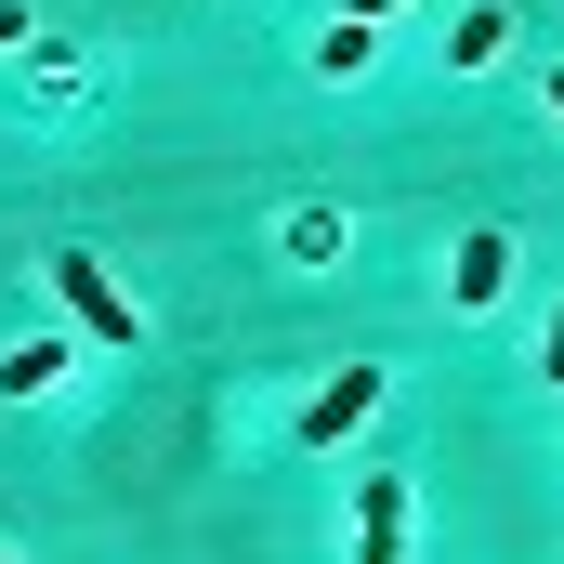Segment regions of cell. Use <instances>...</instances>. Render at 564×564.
I'll use <instances>...</instances> for the list:
<instances>
[{"label": "cell", "mask_w": 564, "mask_h": 564, "mask_svg": "<svg viewBox=\"0 0 564 564\" xmlns=\"http://www.w3.org/2000/svg\"><path fill=\"white\" fill-rule=\"evenodd\" d=\"M53 289H66V315H79V328H93L106 355H132V341H144V302H132L119 276H106L93 250H53Z\"/></svg>", "instance_id": "6da1fadb"}, {"label": "cell", "mask_w": 564, "mask_h": 564, "mask_svg": "<svg viewBox=\"0 0 564 564\" xmlns=\"http://www.w3.org/2000/svg\"><path fill=\"white\" fill-rule=\"evenodd\" d=\"M446 302H459V315H486V302H512V237H499V224H473V237L446 250Z\"/></svg>", "instance_id": "7a4b0ae2"}, {"label": "cell", "mask_w": 564, "mask_h": 564, "mask_svg": "<svg viewBox=\"0 0 564 564\" xmlns=\"http://www.w3.org/2000/svg\"><path fill=\"white\" fill-rule=\"evenodd\" d=\"M381 394H394V381H381V368H368V355H355V368H328V394H315V408H302V446H341V433L368 421V408H381Z\"/></svg>", "instance_id": "3957f363"}, {"label": "cell", "mask_w": 564, "mask_h": 564, "mask_svg": "<svg viewBox=\"0 0 564 564\" xmlns=\"http://www.w3.org/2000/svg\"><path fill=\"white\" fill-rule=\"evenodd\" d=\"M355 564H408V473L355 486Z\"/></svg>", "instance_id": "277c9868"}, {"label": "cell", "mask_w": 564, "mask_h": 564, "mask_svg": "<svg viewBox=\"0 0 564 564\" xmlns=\"http://www.w3.org/2000/svg\"><path fill=\"white\" fill-rule=\"evenodd\" d=\"M499 53H512V13H459V26H446V66H459V79L499 66Z\"/></svg>", "instance_id": "5b68a950"}, {"label": "cell", "mask_w": 564, "mask_h": 564, "mask_svg": "<svg viewBox=\"0 0 564 564\" xmlns=\"http://www.w3.org/2000/svg\"><path fill=\"white\" fill-rule=\"evenodd\" d=\"M368 40H381V26H355V13H328V26H315V79H368Z\"/></svg>", "instance_id": "8992f818"}, {"label": "cell", "mask_w": 564, "mask_h": 564, "mask_svg": "<svg viewBox=\"0 0 564 564\" xmlns=\"http://www.w3.org/2000/svg\"><path fill=\"white\" fill-rule=\"evenodd\" d=\"M53 381H66V341H13L0 355V394H53Z\"/></svg>", "instance_id": "52a82bcc"}, {"label": "cell", "mask_w": 564, "mask_h": 564, "mask_svg": "<svg viewBox=\"0 0 564 564\" xmlns=\"http://www.w3.org/2000/svg\"><path fill=\"white\" fill-rule=\"evenodd\" d=\"M289 263H341V210H289Z\"/></svg>", "instance_id": "ba28073f"}, {"label": "cell", "mask_w": 564, "mask_h": 564, "mask_svg": "<svg viewBox=\"0 0 564 564\" xmlns=\"http://www.w3.org/2000/svg\"><path fill=\"white\" fill-rule=\"evenodd\" d=\"M539 381L564 394V302H552V341H539Z\"/></svg>", "instance_id": "9c48e42d"}, {"label": "cell", "mask_w": 564, "mask_h": 564, "mask_svg": "<svg viewBox=\"0 0 564 564\" xmlns=\"http://www.w3.org/2000/svg\"><path fill=\"white\" fill-rule=\"evenodd\" d=\"M0 53H26V0H0Z\"/></svg>", "instance_id": "30bf717a"}, {"label": "cell", "mask_w": 564, "mask_h": 564, "mask_svg": "<svg viewBox=\"0 0 564 564\" xmlns=\"http://www.w3.org/2000/svg\"><path fill=\"white\" fill-rule=\"evenodd\" d=\"M341 13H355V26H381V13H408V0H341Z\"/></svg>", "instance_id": "8fae6325"}, {"label": "cell", "mask_w": 564, "mask_h": 564, "mask_svg": "<svg viewBox=\"0 0 564 564\" xmlns=\"http://www.w3.org/2000/svg\"><path fill=\"white\" fill-rule=\"evenodd\" d=\"M539 93H552V119H564V66H552V79H539Z\"/></svg>", "instance_id": "7c38bea8"}, {"label": "cell", "mask_w": 564, "mask_h": 564, "mask_svg": "<svg viewBox=\"0 0 564 564\" xmlns=\"http://www.w3.org/2000/svg\"><path fill=\"white\" fill-rule=\"evenodd\" d=\"M0 564H13V552H0Z\"/></svg>", "instance_id": "4fadbf2b"}]
</instances>
